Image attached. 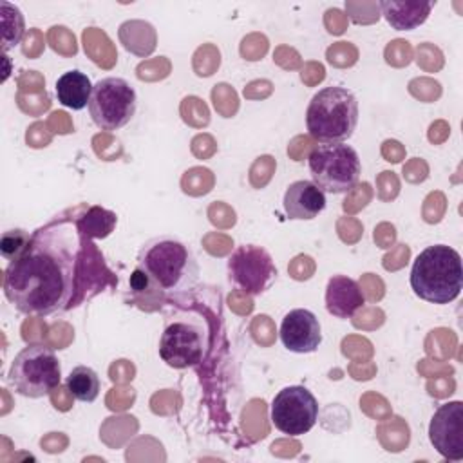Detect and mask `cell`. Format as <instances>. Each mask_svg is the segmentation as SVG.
<instances>
[{
	"mask_svg": "<svg viewBox=\"0 0 463 463\" xmlns=\"http://www.w3.org/2000/svg\"><path fill=\"white\" fill-rule=\"evenodd\" d=\"M280 342L282 345L298 354H307L318 349L322 344V327L317 315L309 309L297 307L284 315L280 322Z\"/></svg>",
	"mask_w": 463,
	"mask_h": 463,
	"instance_id": "obj_12",
	"label": "cell"
},
{
	"mask_svg": "<svg viewBox=\"0 0 463 463\" xmlns=\"http://www.w3.org/2000/svg\"><path fill=\"white\" fill-rule=\"evenodd\" d=\"M313 183L326 194H347L362 174L358 152L345 143H320L307 156Z\"/></svg>",
	"mask_w": 463,
	"mask_h": 463,
	"instance_id": "obj_6",
	"label": "cell"
},
{
	"mask_svg": "<svg viewBox=\"0 0 463 463\" xmlns=\"http://www.w3.org/2000/svg\"><path fill=\"white\" fill-rule=\"evenodd\" d=\"M269 418L282 434L302 436L309 432L318 420V402L307 387L288 385L275 394Z\"/></svg>",
	"mask_w": 463,
	"mask_h": 463,
	"instance_id": "obj_9",
	"label": "cell"
},
{
	"mask_svg": "<svg viewBox=\"0 0 463 463\" xmlns=\"http://www.w3.org/2000/svg\"><path fill=\"white\" fill-rule=\"evenodd\" d=\"M365 295L360 284L347 275H333L326 286V309L336 318H351L364 307Z\"/></svg>",
	"mask_w": 463,
	"mask_h": 463,
	"instance_id": "obj_14",
	"label": "cell"
},
{
	"mask_svg": "<svg viewBox=\"0 0 463 463\" xmlns=\"http://www.w3.org/2000/svg\"><path fill=\"white\" fill-rule=\"evenodd\" d=\"M136 107L137 94L127 80L109 76L94 83L89 112L98 128L109 132L123 128L134 118Z\"/></svg>",
	"mask_w": 463,
	"mask_h": 463,
	"instance_id": "obj_7",
	"label": "cell"
},
{
	"mask_svg": "<svg viewBox=\"0 0 463 463\" xmlns=\"http://www.w3.org/2000/svg\"><path fill=\"white\" fill-rule=\"evenodd\" d=\"M228 279L244 293L257 297L277 279V266L268 250L257 244L237 246L226 262Z\"/></svg>",
	"mask_w": 463,
	"mask_h": 463,
	"instance_id": "obj_8",
	"label": "cell"
},
{
	"mask_svg": "<svg viewBox=\"0 0 463 463\" xmlns=\"http://www.w3.org/2000/svg\"><path fill=\"white\" fill-rule=\"evenodd\" d=\"M67 391L83 403H92L99 394V376L89 365L74 367L67 376Z\"/></svg>",
	"mask_w": 463,
	"mask_h": 463,
	"instance_id": "obj_18",
	"label": "cell"
},
{
	"mask_svg": "<svg viewBox=\"0 0 463 463\" xmlns=\"http://www.w3.org/2000/svg\"><path fill=\"white\" fill-rule=\"evenodd\" d=\"M387 24L396 31H411L427 22L436 2H396L385 0L378 4Z\"/></svg>",
	"mask_w": 463,
	"mask_h": 463,
	"instance_id": "obj_15",
	"label": "cell"
},
{
	"mask_svg": "<svg viewBox=\"0 0 463 463\" xmlns=\"http://www.w3.org/2000/svg\"><path fill=\"white\" fill-rule=\"evenodd\" d=\"M76 222L80 232L85 233L87 237L105 239L112 233L118 222V215L101 206H87L85 212L80 215V219H76Z\"/></svg>",
	"mask_w": 463,
	"mask_h": 463,
	"instance_id": "obj_17",
	"label": "cell"
},
{
	"mask_svg": "<svg viewBox=\"0 0 463 463\" xmlns=\"http://www.w3.org/2000/svg\"><path fill=\"white\" fill-rule=\"evenodd\" d=\"M411 288L430 304H449L463 289L461 255L447 244H432L420 251L411 268Z\"/></svg>",
	"mask_w": 463,
	"mask_h": 463,
	"instance_id": "obj_3",
	"label": "cell"
},
{
	"mask_svg": "<svg viewBox=\"0 0 463 463\" xmlns=\"http://www.w3.org/2000/svg\"><path fill=\"white\" fill-rule=\"evenodd\" d=\"M61 380V364L56 353L43 344H27L11 362L7 382L25 398L49 396Z\"/></svg>",
	"mask_w": 463,
	"mask_h": 463,
	"instance_id": "obj_5",
	"label": "cell"
},
{
	"mask_svg": "<svg viewBox=\"0 0 463 463\" xmlns=\"http://www.w3.org/2000/svg\"><path fill=\"white\" fill-rule=\"evenodd\" d=\"M429 439L445 459H463V402H445L436 409L429 423Z\"/></svg>",
	"mask_w": 463,
	"mask_h": 463,
	"instance_id": "obj_11",
	"label": "cell"
},
{
	"mask_svg": "<svg viewBox=\"0 0 463 463\" xmlns=\"http://www.w3.org/2000/svg\"><path fill=\"white\" fill-rule=\"evenodd\" d=\"M136 268L145 275L146 291L181 295L199 282V262L194 251L175 237H154L137 253Z\"/></svg>",
	"mask_w": 463,
	"mask_h": 463,
	"instance_id": "obj_2",
	"label": "cell"
},
{
	"mask_svg": "<svg viewBox=\"0 0 463 463\" xmlns=\"http://www.w3.org/2000/svg\"><path fill=\"white\" fill-rule=\"evenodd\" d=\"M358 125V99L340 85L320 89L306 110V127L320 143H344Z\"/></svg>",
	"mask_w": 463,
	"mask_h": 463,
	"instance_id": "obj_4",
	"label": "cell"
},
{
	"mask_svg": "<svg viewBox=\"0 0 463 463\" xmlns=\"http://www.w3.org/2000/svg\"><path fill=\"white\" fill-rule=\"evenodd\" d=\"M2 52L5 54L9 49L16 47L25 33V22L20 9L9 2H2Z\"/></svg>",
	"mask_w": 463,
	"mask_h": 463,
	"instance_id": "obj_19",
	"label": "cell"
},
{
	"mask_svg": "<svg viewBox=\"0 0 463 463\" xmlns=\"http://www.w3.org/2000/svg\"><path fill=\"white\" fill-rule=\"evenodd\" d=\"M81 232L69 217L38 228L25 251L4 271V295L24 315L47 317L63 311L76 291Z\"/></svg>",
	"mask_w": 463,
	"mask_h": 463,
	"instance_id": "obj_1",
	"label": "cell"
},
{
	"mask_svg": "<svg viewBox=\"0 0 463 463\" xmlns=\"http://www.w3.org/2000/svg\"><path fill=\"white\" fill-rule=\"evenodd\" d=\"M206 340L203 327L192 322L175 320L168 324L159 338V356L174 369L194 367L203 362Z\"/></svg>",
	"mask_w": 463,
	"mask_h": 463,
	"instance_id": "obj_10",
	"label": "cell"
},
{
	"mask_svg": "<svg viewBox=\"0 0 463 463\" xmlns=\"http://www.w3.org/2000/svg\"><path fill=\"white\" fill-rule=\"evenodd\" d=\"M92 87L94 85L90 83V78L85 72L72 69V71L63 72L56 80L54 90H56L58 101L63 107L72 109V110H81V109L89 107Z\"/></svg>",
	"mask_w": 463,
	"mask_h": 463,
	"instance_id": "obj_16",
	"label": "cell"
},
{
	"mask_svg": "<svg viewBox=\"0 0 463 463\" xmlns=\"http://www.w3.org/2000/svg\"><path fill=\"white\" fill-rule=\"evenodd\" d=\"M284 212L291 221H311L326 208V194L307 179L293 181L282 199Z\"/></svg>",
	"mask_w": 463,
	"mask_h": 463,
	"instance_id": "obj_13",
	"label": "cell"
},
{
	"mask_svg": "<svg viewBox=\"0 0 463 463\" xmlns=\"http://www.w3.org/2000/svg\"><path fill=\"white\" fill-rule=\"evenodd\" d=\"M31 235L25 230H7L0 239V253L5 260L18 259L29 246Z\"/></svg>",
	"mask_w": 463,
	"mask_h": 463,
	"instance_id": "obj_20",
	"label": "cell"
}]
</instances>
